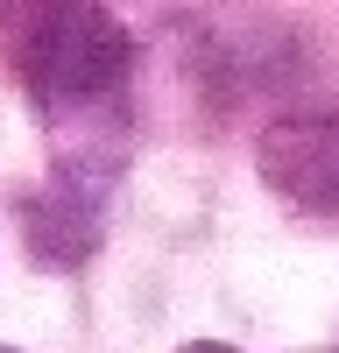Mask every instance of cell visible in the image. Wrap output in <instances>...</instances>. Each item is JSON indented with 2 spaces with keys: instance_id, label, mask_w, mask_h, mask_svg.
<instances>
[{
  "instance_id": "6",
  "label": "cell",
  "mask_w": 339,
  "mask_h": 353,
  "mask_svg": "<svg viewBox=\"0 0 339 353\" xmlns=\"http://www.w3.org/2000/svg\"><path fill=\"white\" fill-rule=\"evenodd\" d=\"M332 353H339V346H332Z\"/></svg>"
},
{
  "instance_id": "4",
  "label": "cell",
  "mask_w": 339,
  "mask_h": 353,
  "mask_svg": "<svg viewBox=\"0 0 339 353\" xmlns=\"http://www.w3.org/2000/svg\"><path fill=\"white\" fill-rule=\"evenodd\" d=\"M177 353H240V346H226V339H191V346H177Z\"/></svg>"
},
{
  "instance_id": "1",
  "label": "cell",
  "mask_w": 339,
  "mask_h": 353,
  "mask_svg": "<svg viewBox=\"0 0 339 353\" xmlns=\"http://www.w3.org/2000/svg\"><path fill=\"white\" fill-rule=\"evenodd\" d=\"M14 78L28 106L56 134V170L113 184L127 156V78H134V36L113 8L64 0L36 8L14 36Z\"/></svg>"
},
{
  "instance_id": "3",
  "label": "cell",
  "mask_w": 339,
  "mask_h": 353,
  "mask_svg": "<svg viewBox=\"0 0 339 353\" xmlns=\"http://www.w3.org/2000/svg\"><path fill=\"white\" fill-rule=\"evenodd\" d=\"M106 191L99 176H71V170H56L50 184L21 205V241H28V261L36 269H56V276H71L92 261L99 248V233H106Z\"/></svg>"
},
{
  "instance_id": "5",
  "label": "cell",
  "mask_w": 339,
  "mask_h": 353,
  "mask_svg": "<svg viewBox=\"0 0 339 353\" xmlns=\"http://www.w3.org/2000/svg\"><path fill=\"white\" fill-rule=\"evenodd\" d=\"M0 353H14V346H0Z\"/></svg>"
},
{
  "instance_id": "2",
  "label": "cell",
  "mask_w": 339,
  "mask_h": 353,
  "mask_svg": "<svg viewBox=\"0 0 339 353\" xmlns=\"http://www.w3.org/2000/svg\"><path fill=\"white\" fill-rule=\"evenodd\" d=\"M254 170H262V184L290 212H311V219L339 226V113L269 121L262 141H254Z\"/></svg>"
}]
</instances>
